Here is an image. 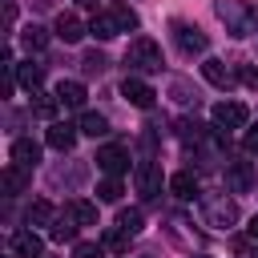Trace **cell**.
Wrapping results in <instances>:
<instances>
[{
    "label": "cell",
    "mask_w": 258,
    "mask_h": 258,
    "mask_svg": "<svg viewBox=\"0 0 258 258\" xmlns=\"http://www.w3.org/2000/svg\"><path fill=\"white\" fill-rule=\"evenodd\" d=\"M214 12L230 36H254L258 32V4H250V0H214Z\"/></svg>",
    "instance_id": "6da1fadb"
},
{
    "label": "cell",
    "mask_w": 258,
    "mask_h": 258,
    "mask_svg": "<svg viewBox=\"0 0 258 258\" xmlns=\"http://www.w3.org/2000/svg\"><path fill=\"white\" fill-rule=\"evenodd\" d=\"M125 64L137 69V73H161V69H165V56H161L157 40L137 36V40H129V48H125Z\"/></svg>",
    "instance_id": "7a4b0ae2"
},
{
    "label": "cell",
    "mask_w": 258,
    "mask_h": 258,
    "mask_svg": "<svg viewBox=\"0 0 258 258\" xmlns=\"http://www.w3.org/2000/svg\"><path fill=\"white\" fill-rule=\"evenodd\" d=\"M202 222L210 230H230L238 222V206L226 194H202Z\"/></svg>",
    "instance_id": "3957f363"
},
{
    "label": "cell",
    "mask_w": 258,
    "mask_h": 258,
    "mask_svg": "<svg viewBox=\"0 0 258 258\" xmlns=\"http://www.w3.org/2000/svg\"><path fill=\"white\" fill-rule=\"evenodd\" d=\"M169 32H173V44L185 52V56H202L206 48H210V36L198 28V24H185V20H173L169 24Z\"/></svg>",
    "instance_id": "277c9868"
},
{
    "label": "cell",
    "mask_w": 258,
    "mask_h": 258,
    "mask_svg": "<svg viewBox=\"0 0 258 258\" xmlns=\"http://www.w3.org/2000/svg\"><path fill=\"white\" fill-rule=\"evenodd\" d=\"M93 161H97V169H101V173L121 177V173L129 169V149H125V145H117V141H109V145H101V149H97V157H93Z\"/></svg>",
    "instance_id": "5b68a950"
},
{
    "label": "cell",
    "mask_w": 258,
    "mask_h": 258,
    "mask_svg": "<svg viewBox=\"0 0 258 258\" xmlns=\"http://www.w3.org/2000/svg\"><path fill=\"white\" fill-rule=\"evenodd\" d=\"M250 121V109L242 101H218L214 105V125L218 129H242Z\"/></svg>",
    "instance_id": "8992f818"
},
{
    "label": "cell",
    "mask_w": 258,
    "mask_h": 258,
    "mask_svg": "<svg viewBox=\"0 0 258 258\" xmlns=\"http://www.w3.org/2000/svg\"><path fill=\"white\" fill-rule=\"evenodd\" d=\"M133 181H137V194H141V198H157V194H161V165H157L153 157H145V161L137 165Z\"/></svg>",
    "instance_id": "52a82bcc"
},
{
    "label": "cell",
    "mask_w": 258,
    "mask_h": 258,
    "mask_svg": "<svg viewBox=\"0 0 258 258\" xmlns=\"http://www.w3.org/2000/svg\"><path fill=\"white\" fill-rule=\"evenodd\" d=\"M254 165L250 161H226V185H230V194H250L254 189Z\"/></svg>",
    "instance_id": "ba28073f"
},
{
    "label": "cell",
    "mask_w": 258,
    "mask_h": 258,
    "mask_svg": "<svg viewBox=\"0 0 258 258\" xmlns=\"http://www.w3.org/2000/svg\"><path fill=\"white\" fill-rule=\"evenodd\" d=\"M121 97H125L133 109H153V97H157V93H153L141 77H125V81H121Z\"/></svg>",
    "instance_id": "9c48e42d"
},
{
    "label": "cell",
    "mask_w": 258,
    "mask_h": 258,
    "mask_svg": "<svg viewBox=\"0 0 258 258\" xmlns=\"http://www.w3.org/2000/svg\"><path fill=\"white\" fill-rule=\"evenodd\" d=\"M40 250H44V242H40L36 230H16L12 234V254L16 258H40Z\"/></svg>",
    "instance_id": "30bf717a"
},
{
    "label": "cell",
    "mask_w": 258,
    "mask_h": 258,
    "mask_svg": "<svg viewBox=\"0 0 258 258\" xmlns=\"http://www.w3.org/2000/svg\"><path fill=\"white\" fill-rule=\"evenodd\" d=\"M52 36H56V40H64V44H77V40L85 36V24H81L73 12H60V16H56V24H52Z\"/></svg>",
    "instance_id": "8fae6325"
},
{
    "label": "cell",
    "mask_w": 258,
    "mask_h": 258,
    "mask_svg": "<svg viewBox=\"0 0 258 258\" xmlns=\"http://www.w3.org/2000/svg\"><path fill=\"white\" fill-rule=\"evenodd\" d=\"M12 161L24 165V169H32V165L40 161V145H36L32 137H16V141H12Z\"/></svg>",
    "instance_id": "7c38bea8"
},
{
    "label": "cell",
    "mask_w": 258,
    "mask_h": 258,
    "mask_svg": "<svg viewBox=\"0 0 258 258\" xmlns=\"http://www.w3.org/2000/svg\"><path fill=\"white\" fill-rule=\"evenodd\" d=\"M169 189H173V198H181V202H189L194 194H202V189H198V173H194V169H177V173L169 177Z\"/></svg>",
    "instance_id": "4fadbf2b"
},
{
    "label": "cell",
    "mask_w": 258,
    "mask_h": 258,
    "mask_svg": "<svg viewBox=\"0 0 258 258\" xmlns=\"http://www.w3.org/2000/svg\"><path fill=\"white\" fill-rule=\"evenodd\" d=\"M202 77H206L210 85H218V89H234V73L226 69V60H214V56H210V60L202 64Z\"/></svg>",
    "instance_id": "5bb4252c"
},
{
    "label": "cell",
    "mask_w": 258,
    "mask_h": 258,
    "mask_svg": "<svg viewBox=\"0 0 258 258\" xmlns=\"http://www.w3.org/2000/svg\"><path fill=\"white\" fill-rule=\"evenodd\" d=\"M85 97H89V93H85L81 81H60V85H56V101H60L64 109H81Z\"/></svg>",
    "instance_id": "9a60e30c"
},
{
    "label": "cell",
    "mask_w": 258,
    "mask_h": 258,
    "mask_svg": "<svg viewBox=\"0 0 258 258\" xmlns=\"http://www.w3.org/2000/svg\"><path fill=\"white\" fill-rule=\"evenodd\" d=\"M48 145H52L56 153H69V149L77 145V129H73V125H64V121H56V125L48 129Z\"/></svg>",
    "instance_id": "2e32d148"
},
{
    "label": "cell",
    "mask_w": 258,
    "mask_h": 258,
    "mask_svg": "<svg viewBox=\"0 0 258 258\" xmlns=\"http://www.w3.org/2000/svg\"><path fill=\"white\" fill-rule=\"evenodd\" d=\"M177 137H181L185 145H206V137H210V133H206V125H202V121L181 117V121H177Z\"/></svg>",
    "instance_id": "e0dca14e"
},
{
    "label": "cell",
    "mask_w": 258,
    "mask_h": 258,
    "mask_svg": "<svg viewBox=\"0 0 258 258\" xmlns=\"http://www.w3.org/2000/svg\"><path fill=\"white\" fill-rule=\"evenodd\" d=\"M24 189H28V169L12 161V165L4 169V194H8V198H16V194H24Z\"/></svg>",
    "instance_id": "ac0fdd59"
},
{
    "label": "cell",
    "mask_w": 258,
    "mask_h": 258,
    "mask_svg": "<svg viewBox=\"0 0 258 258\" xmlns=\"http://www.w3.org/2000/svg\"><path fill=\"white\" fill-rule=\"evenodd\" d=\"M64 210H69V218H73L77 226H97V206H93V202H85V198H73Z\"/></svg>",
    "instance_id": "d6986e66"
},
{
    "label": "cell",
    "mask_w": 258,
    "mask_h": 258,
    "mask_svg": "<svg viewBox=\"0 0 258 258\" xmlns=\"http://www.w3.org/2000/svg\"><path fill=\"white\" fill-rule=\"evenodd\" d=\"M89 32H93L97 40H113V36L121 32V24H117V16H113V12H101V16H93Z\"/></svg>",
    "instance_id": "ffe728a7"
},
{
    "label": "cell",
    "mask_w": 258,
    "mask_h": 258,
    "mask_svg": "<svg viewBox=\"0 0 258 258\" xmlns=\"http://www.w3.org/2000/svg\"><path fill=\"white\" fill-rule=\"evenodd\" d=\"M16 81H20L28 93H36V89H40V81H44V64H36V60H24V64L16 69Z\"/></svg>",
    "instance_id": "44dd1931"
},
{
    "label": "cell",
    "mask_w": 258,
    "mask_h": 258,
    "mask_svg": "<svg viewBox=\"0 0 258 258\" xmlns=\"http://www.w3.org/2000/svg\"><path fill=\"white\" fill-rule=\"evenodd\" d=\"M24 222H28V226H52V222H56L52 202H44V198H40V202H32V206H28V214H24Z\"/></svg>",
    "instance_id": "7402d4cb"
},
{
    "label": "cell",
    "mask_w": 258,
    "mask_h": 258,
    "mask_svg": "<svg viewBox=\"0 0 258 258\" xmlns=\"http://www.w3.org/2000/svg\"><path fill=\"white\" fill-rule=\"evenodd\" d=\"M169 97H173L177 105H198V89H194L185 77H173V81H169Z\"/></svg>",
    "instance_id": "603a6c76"
},
{
    "label": "cell",
    "mask_w": 258,
    "mask_h": 258,
    "mask_svg": "<svg viewBox=\"0 0 258 258\" xmlns=\"http://www.w3.org/2000/svg\"><path fill=\"white\" fill-rule=\"evenodd\" d=\"M48 234H52V242H73V238H77V222L69 218V210L56 214V222L48 226Z\"/></svg>",
    "instance_id": "cb8c5ba5"
},
{
    "label": "cell",
    "mask_w": 258,
    "mask_h": 258,
    "mask_svg": "<svg viewBox=\"0 0 258 258\" xmlns=\"http://www.w3.org/2000/svg\"><path fill=\"white\" fill-rule=\"evenodd\" d=\"M81 133H89V137H105V133H109L105 113H85V117H81Z\"/></svg>",
    "instance_id": "d4e9b609"
},
{
    "label": "cell",
    "mask_w": 258,
    "mask_h": 258,
    "mask_svg": "<svg viewBox=\"0 0 258 258\" xmlns=\"http://www.w3.org/2000/svg\"><path fill=\"white\" fill-rule=\"evenodd\" d=\"M20 40H24V48H32V52H40V48L48 44V32H44L40 24H28V28L20 32Z\"/></svg>",
    "instance_id": "484cf974"
},
{
    "label": "cell",
    "mask_w": 258,
    "mask_h": 258,
    "mask_svg": "<svg viewBox=\"0 0 258 258\" xmlns=\"http://www.w3.org/2000/svg\"><path fill=\"white\" fill-rule=\"evenodd\" d=\"M81 69H85V73H89V77H101V73H105V69H109V56H105V52H97V48H93V52H85V56H81Z\"/></svg>",
    "instance_id": "4316f807"
},
{
    "label": "cell",
    "mask_w": 258,
    "mask_h": 258,
    "mask_svg": "<svg viewBox=\"0 0 258 258\" xmlns=\"http://www.w3.org/2000/svg\"><path fill=\"white\" fill-rule=\"evenodd\" d=\"M141 226H145L141 210H121V214H117V230H125V234H141Z\"/></svg>",
    "instance_id": "83f0119b"
},
{
    "label": "cell",
    "mask_w": 258,
    "mask_h": 258,
    "mask_svg": "<svg viewBox=\"0 0 258 258\" xmlns=\"http://www.w3.org/2000/svg\"><path fill=\"white\" fill-rule=\"evenodd\" d=\"M56 105H60L56 97H48V93H40V89L32 93V113H36V117H52V113H56Z\"/></svg>",
    "instance_id": "f1b7e54d"
},
{
    "label": "cell",
    "mask_w": 258,
    "mask_h": 258,
    "mask_svg": "<svg viewBox=\"0 0 258 258\" xmlns=\"http://www.w3.org/2000/svg\"><path fill=\"white\" fill-rule=\"evenodd\" d=\"M113 16H117L121 32H129V28H137V24H141V20H137V12H133V8H125V4H113Z\"/></svg>",
    "instance_id": "f546056e"
},
{
    "label": "cell",
    "mask_w": 258,
    "mask_h": 258,
    "mask_svg": "<svg viewBox=\"0 0 258 258\" xmlns=\"http://www.w3.org/2000/svg\"><path fill=\"white\" fill-rule=\"evenodd\" d=\"M129 238H133V234H125V230H109V234H105V246H109L113 254H125V250H129Z\"/></svg>",
    "instance_id": "4dcf8cb0"
},
{
    "label": "cell",
    "mask_w": 258,
    "mask_h": 258,
    "mask_svg": "<svg viewBox=\"0 0 258 258\" xmlns=\"http://www.w3.org/2000/svg\"><path fill=\"white\" fill-rule=\"evenodd\" d=\"M97 198H101V202H117V198H121V181H117V177H105V181L97 185Z\"/></svg>",
    "instance_id": "1f68e13d"
},
{
    "label": "cell",
    "mask_w": 258,
    "mask_h": 258,
    "mask_svg": "<svg viewBox=\"0 0 258 258\" xmlns=\"http://www.w3.org/2000/svg\"><path fill=\"white\" fill-rule=\"evenodd\" d=\"M73 258H101V246L97 242H77L73 246Z\"/></svg>",
    "instance_id": "d6a6232c"
},
{
    "label": "cell",
    "mask_w": 258,
    "mask_h": 258,
    "mask_svg": "<svg viewBox=\"0 0 258 258\" xmlns=\"http://www.w3.org/2000/svg\"><path fill=\"white\" fill-rule=\"evenodd\" d=\"M238 77H242V81H246L250 89H258V69H250V64H242V69H238Z\"/></svg>",
    "instance_id": "836d02e7"
},
{
    "label": "cell",
    "mask_w": 258,
    "mask_h": 258,
    "mask_svg": "<svg viewBox=\"0 0 258 258\" xmlns=\"http://www.w3.org/2000/svg\"><path fill=\"white\" fill-rule=\"evenodd\" d=\"M242 149H246V153H250V157H254V153H258V129H250V133H246V137H242Z\"/></svg>",
    "instance_id": "e575fe53"
},
{
    "label": "cell",
    "mask_w": 258,
    "mask_h": 258,
    "mask_svg": "<svg viewBox=\"0 0 258 258\" xmlns=\"http://www.w3.org/2000/svg\"><path fill=\"white\" fill-rule=\"evenodd\" d=\"M246 238H250V242H254V246H258V214H254V218H250V226H246Z\"/></svg>",
    "instance_id": "d590c367"
},
{
    "label": "cell",
    "mask_w": 258,
    "mask_h": 258,
    "mask_svg": "<svg viewBox=\"0 0 258 258\" xmlns=\"http://www.w3.org/2000/svg\"><path fill=\"white\" fill-rule=\"evenodd\" d=\"M77 4H81V8H93V4H97V0H77Z\"/></svg>",
    "instance_id": "8d00e7d4"
},
{
    "label": "cell",
    "mask_w": 258,
    "mask_h": 258,
    "mask_svg": "<svg viewBox=\"0 0 258 258\" xmlns=\"http://www.w3.org/2000/svg\"><path fill=\"white\" fill-rule=\"evenodd\" d=\"M194 258H210V254H194Z\"/></svg>",
    "instance_id": "74e56055"
},
{
    "label": "cell",
    "mask_w": 258,
    "mask_h": 258,
    "mask_svg": "<svg viewBox=\"0 0 258 258\" xmlns=\"http://www.w3.org/2000/svg\"><path fill=\"white\" fill-rule=\"evenodd\" d=\"M254 258H258V250H254Z\"/></svg>",
    "instance_id": "f35d334b"
}]
</instances>
